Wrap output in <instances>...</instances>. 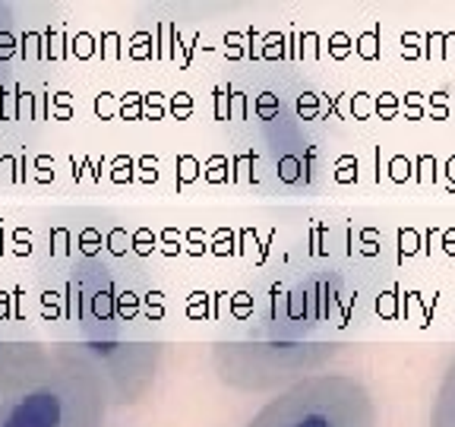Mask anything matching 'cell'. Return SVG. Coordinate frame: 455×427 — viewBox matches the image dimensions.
Wrapping results in <instances>:
<instances>
[{"instance_id":"52a82bcc","label":"cell","mask_w":455,"mask_h":427,"mask_svg":"<svg viewBox=\"0 0 455 427\" xmlns=\"http://www.w3.org/2000/svg\"><path fill=\"white\" fill-rule=\"evenodd\" d=\"M430 427H455V358L449 361L440 390H436L434 408H430Z\"/></svg>"},{"instance_id":"6da1fadb","label":"cell","mask_w":455,"mask_h":427,"mask_svg":"<svg viewBox=\"0 0 455 427\" xmlns=\"http://www.w3.org/2000/svg\"><path fill=\"white\" fill-rule=\"evenodd\" d=\"M348 345L339 342H294V339H221L212 342V370L221 386L237 392H278L300 380L326 374V367Z\"/></svg>"},{"instance_id":"7a4b0ae2","label":"cell","mask_w":455,"mask_h":427,"mask_svg":"<svg viewBox=\"0 0 455 427\" xmlns=\"http://www.w3.org/2000/svg\"><path fill=\"white\" fill-rule=\"evenodd\" d=\"M108 412L99 380L60 351L38 377L0 396V427H105Z\"/></svg>"},{"instance_id":"8992f818","label":"cell","mask_w":455,"mask_h":427,"mask_svg":"<svg viewBox=\"0 0 455 427\" xmlns=\"http://www.w3.org/2000/svg\"><path fill=\"white\" fill-rule=\"evenodd\" d=\"M54 361L51 342L20 333H0V396L20 390Z\"/></svg>"},{"instance_id":"3957f363","label":"cell","mask_w":455,"mask_h":427,"mask_svg":"<svg viewBox=\"0 0 455 427\" xmlns=\"http://www.w3.org/2000/svg\"><path fill=\"white\" fill-rule=\"evenodd\" d=\"M44 307L60 313L70 323V333L57 335H133L124 333V323L140 313L133 285L117 288L114 276L99 260H79L64 270H51L42 278Z\"/></svg>"},{"instance_id":"5b68a950","label":"cell","mask_w":455,"mask_h":427,"mask_svg":"<svg viewBox=\"0 0 455 427\" xmlns=\"http://www.w3.org/2000/svg\"><path fill=\"white\" fill-rule=\"evenodd\" d=\"M51 349L83 364L101 383L108 406L124 408L149 396L168 345L149 335H67L51 339Z\"/></svg>"},{"instance_id":"277c9868","label":"cell","mask_w":455,"mask_h":427,"mask_svg":"<svg viewBox=\"0 0 455 427\" xmlns=\"http://www.w3.org/2000/svg\"><path fill=\"white\" fill-rule=\"evenodd\" d=\"M377 399L355 374H316L266 402L247 427H377Z\"/></svg>"}]
</instances>
